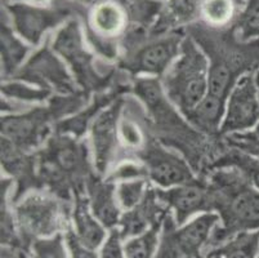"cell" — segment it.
Listing matches in <instances>:
<instances>
[{
    "instance_id": "1",
    "label": "cell",
    "mask_w": 259,
    "mask_h": 258,
    "mask_svg": "<svg viewBox=\"0 0 259 258\" xmlns=\"http://www.w3.org/2000/svg\"><path fill=\"white\" fill-rule=\"evenodd\" d=\"M87 40L106 61L119 60L150 38L162 4L157 0H72Z\"/></svg>"
},
{
    "instance_id": "2",
    "label": "cell",
    "mask_w": 259,
    "mask_h": 258,
    "mask_svg": "<svg viewBox=\"0 0 259 258\" xmlns=\"http://www.w3.org/2000/svg\"><path fill=\"white\" fill-rule=\"evenodd\" d=\"M131 92L145 106L155 138L166 148L182 153L201 178L208 176L215 149L208 143L206 134L180 117V110L168 99L159 78H132Z\"/></svg>"
},
{
    "instance_id": "3",
    "label": "cell",
    "mask_w": 259,
    "mask_h": 258,
    "mask_svg": "<svg viewBox=\"0 0 259 258\" xmlns=\"http://www.w3.org/2000/svg\"><path fill=\"white\" fill-rule=\"evenodd\" d=\"M186 31L209 60L206 98L226 107L236 83L259 68V39L241 42L231 26L214 27L201 21L191 23Z\"/></svg>"
},
{
    "instance_id": "4",
    "label": "cell",
    "mask_w": 259,
    "mask_h": 258,
    "mask_svg": "<svg viewBox=\"0 0 259 258\" xmlns=\"http://www.w3.org/2000/svg\"><path fill=\"white\" fill-rule=\"evenodd\" d=\"M35 155L40 190L69 203L87 195V182L97 172L91 164L85 141L54 132Z\"/></svg>"
},
{
    "instance_id": "5",
    "label": "cell",
    "mask_w": 259,
    "mask_h": 258,
    "mask_svg": "<svg viewBox=\"0 0 259 258\" xmlns=\"http://www.w3.org/2000/svg\"><path fill=\"white\" fill-rule=\"evenodd\" d=\"M208 179L211 210L220 214L222 226L214 229L205 249L220 247L240 233L259 230V190L235 168L211 170Z\"/></svg>"
},
{
    "instance_id": "6",
    "label": "cell",
    "mask_w": 259,
    "mask_h": 258,
    "mask_svg": "<svg viewBox=\"0 0 259 258\" xmlns=\"http://www.w3.org/2000/svg\"><path fill=\"white\" fill-rule=\"evenodd\" d=\"M161 85L168 99L185 119L204 101L208 94L209 60L195 40L186 35L181 53L169 67Z\"/></svg>"
},
{
    "instance_id": "7",
    "label": "cell",
    "mask_w": 259,
    "mask_h": 258,
    "mask_svg": "<svg viewBox=\"0 0 259 258\" xmlns=\"http://www.w3.org/2000/svg\"><path fill=\"white\" fill-rule=\"evenodd\" d=\"M52 48L70 67L71 74L80 91L87 94H96L112 88L115 84L126 77H119L114 66L102 68L96 65V57L84 46V39L77 18H71L66 22L57 34L54 35Z\"/></svg>"
},
{
    "instance_id": "8",
    "label": "cell",
    "mask_w": 259,
    "mask_h": 258,
    "mask_svg": "<svg viewBox=\"0 0 259 258\" xmlns=\"http://www.w3.org/2000/svg\"><path fill=\"white\" fill-rule=\"evenodd\" d=\"M72 203L65 202L47 190L26 194L15 203V217L22 244L49 238L61 227H67L72 214Z\"/></svg>"
},
{
    "instance_id": "9",
    "label": "cell",
    "mask_w": 259,
    "mask_h": 258,
    "mask_svg": "<svg viewBox=\"0 0 259 258\" xmlns=\"http://www.w3.org/2000/svg\"><path fill=\"white\" fill-rule=\"evenodd\" d=\"M220 222L218 213L204 212L180 227L169 212L162 222L161 240L155 258H201L202 248L206 247Z\"/></svg>"
},
{
    "instance_id": "10",
    "label": "cell",
    "mask_w": 259,
    "mask_h": 258,
    "mask_svg": "<svg viewBox=\"0 0 259 258\" xmlns=\"http://www.w3.org/2000/svg\"><path fill=\"white\" fill-rule=\"evenodd\" d=\"M186 35L183 30L168 32L160 36L148 38L132 51L121 54L117 68L131 78L164 77L181 53V44Z\"/></svg>"
},
{
    "instance_id": "11",
    "label": "cell",
    "mask_w": 259,
    "mask_h": 258,
    "mask_svg": "<svg viewBox=\"0 0 259 258\" xmlns=\"http://www.w3.org/2000/svg\"><path fill=\"white\" fill-rule=\"evenodd\" d=\"M4 11L8 14L13 30L32 47L39 46L48 30L75 16L71 0H52L49 8L4 2Z\"/></svg>"
},
{
    "instance_id": "12",
    "label": "cell",
    "mask_w": 259,
    "mask_h": 258,
    "mask_svg": "<svg viewBox=\"0 0 259 258\" xmlns=\"http://www.w3.org/2000/svg\"><path fill=\"white\" fill-rule=\"evenodd\" d=\"M51 38L26 61L13 79L47 89L53 94H72L79 92L76 82L67 65L49 46Z\"/></svg>"
},
{
    "instance_id": "13",
    "label": "cell",
    "mask_w": 259,
    "mask_h": 258,
    "mask_svg": "<svg viewBox=\"0 0 259 258\" xmlns=\"http://www.w3.org/2000/svg\"><path fill=\"white\" fill-rule=\"evenodd\" d=\"M136 160H140L146 167L148 179L161 189L195 183L201 179L192 172L194 169L187 160L181 158L174 150H169L155 137L136 156Z\"/></svg>"
},
{
    "instance_id": "14",
    "label": "cell",
    "mask_w": 259,
    "mask_h": 258,
    "mask_svg": "<svg viewBox=\"0 0 259 258\" xmlns=\"http://www.w3.org/2000/svg\"><path fill=\"white\" fill-rule=\"evenodd\" d=\"M56 120L48 106H37L20 114L2 117V138L8 139L26 153H34L52 136Z\"/></svg>"
},
{
    "instance_id": "15",
    "label": "cell",
    "mask_w": 259,
    "mask_h": 258,
    "mask_svg": "<svg viewBox=\"0 0 259 258\" xmlns=\"http://www.w3.org/2000/svg\"><path fill=\"white\" fill-rule=\"evenodd\" d=\"M125 97L117 98L115 102L100 113L91 125V142L93 150V167L98 176L105 177L111 165L122 159V149L119 138V122Z\"/></svg>"
},
{
    "instance_id": "16",
    "label": "cell",
    "mask_w": 259,
    "mask_h": 258,
    "mask_svg": "<svg viewBox=\"0 0 259 258\" xmlns=\"http://www.w3.org/2000/svg\"><path fill=\"white\" fill-rule=\"evenodd\" d=\"M259 123V97L254 72L246 74L236 83L227 99L226 115L220 137L253 129Z\"/></svg>"
},
{
    "instance_id": "17",
    "label": "cell",
    "mask_w": 259,
    "mask_h": 258,
    "mask_svg": "<svg viewBox=\"0 0 259 258\" xmlns=\"http://www.w3.org/2000/svg\"><path fill=\"white\" fill-rule=\"evenodd\" d=\"M159 199L174 212L177 224L182 226L197 212H213L209 185L205 178L195 183L182 185L170 189H156Z\"/></svg>"
},
{
    "instance_id": "18",
    "label": "cell",
    "mask_w": 259,
    "mask_h": 258,
    "mask_svg": "<svg viewBox=\"0 0 259 258\" xmlns=\"http://www.w3.org/2000/svg\"><path fill=\"white\" fill-rule=\"evenodd\" d=\"M170 212L157 196L156 189L148 186L142 202L121 214L119 231L122 239H131L147 231L155 225H161Z\"/></svg>"
},
{
    "instance_id": "19",
    "label": "cell",
    "mask_w": 259,
    "mask_h": 258,
    "mask_svg": "<svg viewBox=\"0 0 259 258\" xmlns=\"http://www.w3.org/2000/svg\"><path fill=\"white\" fill-rule=\"evenodd\" d=\"M85 193L92 213L105 229L112 230L119 226L121 213L116 199V183L94 173L87 182Z\"/></svg>"
},
{
    "instance_id": "20",
    "label": "cell",
    "mask_w": 259,
    "mask_h": 258,
    "mask_svg": "<svg viewBox=\"0 0 259 258\" xmlns=\"http://www.w3.org/2000/svg\"><path fill=\"white\" fill-rule=\"evenodd\" d=\"M205 0H166L150 30V38L182 30L199 18Z\"/></svg>"
},
{
    "instance_id": "21",
    "label": "cell",
    "mask_w": 259,
    "mask_h": 258,
    "mask_svg": "<svg viewBox=\"0 0 259 258\" xmlns=\"http://www.w3.org/2000/svg\"><path fill=\"white\" fill-rule=\"evenodd\" d=\"M71 218L75 224V233L87 247L96 250L105 241V226L92 213L87 195L75 198Z\"/></svg>"
},
{
    "instance_id": "22",
    "label": "cell",
    "mask_w": 259,
    "mask_h": 258,
    "mask_svg": "<svg viewBox=\"0 0 259 258\" xmlns=\"http://www.w3.org/2000/svg\"><path fill=\"white\" fill-rule=\"evenodd\" d=\"M8 18L2 11V78L3 80H11L17 74L30 47L23 44L15 35L13 28L8 25Z\"/></svg>"
},
{
    "instance_id": "23",
    "label": "cell",
    "mask_w": 259,
    "mask_h": 258,
    "mask_svg": "<svg viewBox=\"0 0 259 258\" xmlns=\"http://www.w3.org/2000/svg\"><path fill=\"white\" fill-rule=\"evenodd\" d=\"M221 168H235L248 179L256 190H259V160L236 149L226 148L211 163L209 173ZM209 176V174H208Z\"/></svg>"
},
{
    "instance_id": "24",
    "label": "cell",
    "mask_w": 259,
    "mask_h": 258,
    "mask_svg": "<svg viewBox=\"0 0 259 258\" xmlns=\"http://www.w3.org/2000/svg\"><path fill=\"white\" fill-rule=\"evenodd\" d=\"M259 253V233L245 231L235 235L220 247L208 250L205 258L221 255L223 258H256Z\"/></svg>"
},
{
    "instance_id": "25",
    "label": "cell",
    "mask_w": 259,
    "mask_h": 258,
    "mask_svg": "<svg viewBox=\"0 0 259 258\" xmlns=\"http://www.w3.org/2000/svg\"><path fill=\"white\" fill-rule=\"evenodd\" d=\"M230 26L241 42L259 39V0H245L244 8Z\"/></svg>"
},
{
    "instance_id": "26",
    "label": "cell",
    "mask_w": 259,
    "mask_h": 258,
    "mask_svg": "<svg viewBox=\"0 0 259 258\" xmlns=\"http://www.w3.org/2000/svg\"><path fill=\"white\" fill-rule=\"evenodd\" d=\"M241 4H245V0H205L202 13L210 26L227 27L239 14L237 9Z\"/></svg>"
},
{
    "instance_id": "27",
    "label": "cell",
    "mask_w": 259,
    "mask_h": 258,
    "mask_svg": "<svg viewBox=\"0 0 259 258\" xmlns=\"http://www.w3.org/2000/svg\"><path fill=\"white\" fill-rule=\"evenodd\" d=\"M53 93L47 89L39 88L29 83L21 82V80L11 79L3 80L2 83V97L13 99L22 103H39L48 101Z\"/></svg>"
},
{
    "instance_id": "28",
    "label": "cell",
    "mask_w": 259,
    "mask_h": 258,
    "mask_svg": "<svg viewBox=\"0 0 259 258\" xmlns=\"http://www.w3.org/2000/svg\"><path fill=\"white\" fill-rule=\"evenodd\" d=\"M161 226L162 224L155 225L141 235L128 239L124 244L125 258H152L159 244L157 235Z\"/></svg>"
},
{
    "instance_id": "29",
    "label": "cell",
    "mask_w": 259,
    "mask_h": 258,
    "mask_svg": "<svg viewBox=\"0 0 259 258\" xmlns=\"http://www.w3.org/2000/svg\"><path fill=\"white\" fill-rule=\"evenodd\" d=\"M226 148L236 149L259 160V123L249 131L236 132L223 136Z\"/></svg>"
},
{
    "instance_id": "30",
    "label": "cell",
    "mask_w": 259,
    "mask_h": 258,
    "mask_svg": "<svg viewBox=\"0 0 259 258\" xmlns=\"http://www.w3.org/2000/svg\"><path fill=\"white\" fill-rule=\"evenodd\" d=\"M148 189V179H133L119 182L116 186V199L119 205L129 210L142 202Z\"/></svg>"
},
{
    "instance_id": "31",
    "label": "cell",
    "mask_w": 259,
    "mask_h": 258,
    "mask_svg": "<svg viewBox=\"0 0 259 258\" xmlns=\"http://www.w3.org/2000/svg\"><path fill=\"white\" fill-rule=\"evenodd\" d=\"M30 248L34 258H67L63 245V235L61 233L49 238L35 239Z\"/></svg>"
},
{
    "instance_id": "32",
    "label": "cell",
    "mask_w": 259,
    "mask_h": 258,
    "mask_svg": "<svg viewBox=\"0 0 259 258\" xmlns=\"http://www.w3.org/2000/svg\"><path fill=\"white\" fill-rule=\"evenodd\" d=\"M108 181L119 183L124 181H133V179H148L147 169L142 163L136 162L134 159H125L117 163L116 167L106 177Z\"/></svg>"
},
{
    "instance_id": "33",
    "label": "cell",
    "mask_w": 259,
    "mask_h": 258,
    "mask_svg": "<svg viewBox=\"0 0 259 258\" xmlns=\"http://www.w3.org/2000/svg\"><path fill=\"white\" fill-rule=\"evenodd\" d=\"M65 240L71 258H98L94 249H91L85 244H83V241L80 240L79 236L76 235L75 230L70 225L66 227Z\"/></svg>"
},
{
    "instance_id": "34",
    "label": "cell",
    "mask_w": 259,
    "mask_h": 258,
    "mask_svg": "<svg viewBox=\"0 0 259 258\" xmlns=\"http://www.w3.org/2000/svg\"><path fill=\"white\" fill-rule=\"evenodd\" d=\"M121 235L117 227L110 231L101 250V258H125L124 247L121 245Z\"/></svg>"
},
{
    "instance_id": "35",
    "label": "cell",
    "mask_w": 259,
    "mask_h": 258,
    "mask_svg": "<svg viewBox=\"0 0 259 258\" xmlns=\"http://www.w3.org/2000/svg\"><path fill=\"white\" fill-rule=\"evenodd\" d=\"M254 79H255V85H256V91H258V97H259V68L254 72Z\"/></svg>"
},
{
    "instance_id": "36",
    "label": "cell",
    "mask_w": 259,
    "mask_h": 258,
    "mask_svg": "<svg viewBox=\"0 0 259 258\" xmlns=\"http://www.w3.org/2000/svg\"><path fill=\"white\" fill-rule=\"evenodd\" d=\"M18 258H29V255L26 254L25 252H20L18 253Z\"/></svg>"
},
{
    "instance_id": "37",
    "label": "cell",
    "mask_w": 259,
    "mask_h": 258,
    "mask_svg": "<svg viewBox=\"0 0 259 258\" xmlns=\"http://www.w3.org/2000/svg\"><path fill=\"white\" fill-rule=\"evenodd\" d=\"M4 2H11V0H4ZM32 2H37V3H44V2H48V0H32Z\"/></svg>"
},
{
    "instance_id": "38",
    "label": "cell",
    "mask_w": 259,
    "mask_h": 258,
    "mask_svg": "<svg viewBox=\"0 0 259 258\" xmlns=\"http://www.w3.org/2000/svg\"><path fill=\"white\" fill-rule=\"evenodd\" d=\"M210 258H223V257H221V255H214V257H210Z\"/></svg>"
},
{
    "instance_id": "39",
    "label": "cell",
    "mask_w": 259,
    "mask_h": 258,
    "mask_svg": "<svg viewBox=\"0 0 259 258\" xmlns=\"http://www.w3.org/2000/svg\"><path fill=\"white\" fill-rule=\"evenodd\" d=\"M256 258H259V254H258V257H256Z\"/></svg>"
},
{
    "instance_id": "40",
    "label": "cell",
    "mask_w": 259,
    "mask_h": 258,
    "mask_svg": "<svg viewBox=\"0 0 259 258\" xmlns=\"http://www.w3.org/2000/svg\"><path fill=\"white\" fill-rule=\"evenodd\" d=\"M258 233H259V230H258Z\"/></svg>"
}]
</instances>
